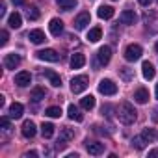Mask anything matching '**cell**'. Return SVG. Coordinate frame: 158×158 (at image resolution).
Returning a JSON list of instances; mask_svg holds the SVG:
<instances>
[{
	"instance_id": "6da1fadb",
	"label": "cell",
	"mask_w": 158,
	"mask_h": 158,
	"mask_svg": "<svg viewBox=\"0 0 158 158\" xmlns=\"http://www.w3.org/2000/svg\"><path fill=\"white\" fill-rule=\"evenodd\" d=\"M115 115H117L119 123H123V125H132V123L136 121V117H138V112L134 110V106H132L130 102L123 101V102L117 106Z\"/></svg>"
},
{
	"instance_id": "7a4b0ae2",
	"label": "cell",
	"mask_w": 158,
	"mask_h": 158,
	"mask_svg": "<svg viewBox=\"0 0 158 158\" xmlns=\"http://www.w3.org/2000/svg\"><path fill=\"white\" fill-rule=\"evenodd\" d=\"M86 88H88V76H86V74L74 76L73 80H71V91H73V93H82Z\"/></svg>"
},
{
	"instance_id": "3957f363",
	"label": "cell",
	"mask_w": 158,
	"mask_h": 158,
	"mask_svg": "<svg viewBox=\"0 0 158 158\" xmlns=\"http://www.w3.org/2000/svg\"><path fill=\"white\" fill-rule=\"evenodd\" d=\"M141 54H143V50H141V47L139 45H128L127 48H125V60L127 61H136V60H139L141 58Z\"/></svg>"
},
{
	"instance_id": "277c9868",
	"label": "cell",
	"mask_w": 158,
	"mask_h": 158,
	"mask_svg": "<svg viewBox=\"0 0 158 158\" xmlns=\"http://www.w3.org/2000/svg\"><path fill=\"white\" fill-rule=\"evenodd\" d=\"M99 91L102 95H115L117 93V84H114V80H110V78H104V80L99 82Z\"/></svg>"
},
{
	"instance_id": "5b68a950",
	"label": "cell",
	"mask_w": 158,
	"mask_h": 158,
	"mask_svg": "<svg viewBox=\"0 0 158 158\" xmlns=\"http://www.w3.org/2000/svg\"><path fill=\"white\" fill-rule=\"evenodd\" d=\"M37 58H39V60H43V61H52V63L60 61V54H58L54 48H45V50H39V52H37Z\"/></svg>"
},
{
	"instance_id": "8992f818",
	"label": "cell",
	"mask_w": 158,
	"mask_h": 158,
	"mask_svg": "<svg viewBox=\"0 0 158 158\" xmlns=\"http://www.w3.org/2000/svg\"><path fill=\"white\" fill-rule=\"evenodd\" d=\"M97 60H99V63H101V65L110 63V60H112V48H110L108 45L101 47V48H99V52H97Z\"/></svg>"
},
{
	"instance_id": "52a82bcc",
	"label": "cell",
	"mask_w": 158,
	"mask_h": 158,
	"mask_svg": "<svg viewBox=\"0 0 158 158\" xmlns=\"http://www.w3.org/2000/svg\"><path fill=\"white\" fill-rule=\"evenodd\" d=\"M30 82H32V74L28 71H21L15 74V84L19 88H26V86H30Z\"/></svg>"
},
{
	"instance_id": "ba28073f",
	"label": "cell",
	"mask_w": 158,
	"mask_h": 158,
	"mask_svg": "<svg viewBox=\"0 0 158 158\" xmlns=\"http://www.w3.org/2000/svg\"><path fill=\"white\" fill-rule=\"evenodd\" d=\"M89 23H91V15H89L88 11H82L80 15L74 19V28H76V30H84Z\"/></svg>"
},
{
	"instance_id": "9c48e42d",
	"label": "cell",
	"mask_w": 158,
	"mask_h": 158,
	"mask_svg": "<svg viewBox=\"0 0 158 158\" xmlns=\"http://www.w3.org/2000/svg\"><path fill=\"white\" fill-rule=\"evenodd\" d=\"M19 65H21V56L19 54H15V52L6 54V58H4V67L6 69H17Z\"/></svg>"
},
{
	"instance_id": "30bf717a",
	"label": "cell",
	"mask_w": 158,
	"mask_h": 158,
	"mask_svg": "<svg viewBox=\"0 0 158 158\" xmlns=\"http://www.w3.org/2000/svg\"><path fill=\"white\" fill-rule=\"evenodd\" d=\"M86 149H88L89 154L99 156V154L104 152V143H101V141H86Z\"/></svg>"
},
{
	"instance_id": "8fae6325",
	"label": "cell",
	"mask_w": 158,
	"mask_h": 158,
	"mask_svg": "<svg viewBox=\"0 0 158 158\" xmlns=\"http://www.w3.org/2000/svg\"><path fill=\"white\" fill-rule=\"evenodd\" d=\"M21 132H23V136H24V138H28V139H30V138H34V136H35L37 128H35L34 121H30V119H28V121H24V123H23V128H21Z\"/></svg>"
},
{
	"instance_id": "7c38bea8",
	"label": "cell",
	"mask_w": 158,
	"mask_h": 158,
	"mask_svg": "<svg viewBox=\"0 0 158 158\" xmlns=\"http://www.w3.org/2000/svg\"><path fill=\"white\" fill-rule=\"evenodd\" d=\"M43 74H45V78H47V80H48L54 88H60V86H61V78H60V74H58V73H54L52 69H45V73H43Z\"/></svg>"
},
{
	"instance_id": "4fadbf2b",
	"label": "cell",
	"mask_w": 158,
	"mask_h": 158,
	"mask_svg": "<svg viewBox=\"0 0 158 158\" xmlns=\"http://www.w3.org/2000/svg\"><path fill=\"white\" fill-rule=\"evenodd\" d=\"M119 21H121L123 24H128V26H130V24H134V23L138 21V15H136L132 10H125V11L119 15Z\"/></svg>"
},
{
	"instance_id": "5bb4252c",
	"label": "cell",
	"mask_w": 158,
	"mask_h": 158,
	"mask_svg": "<svg viewBox=\"0 0 158 158\" xmlns=\"http://www.w3.org/2000/svg\"><path fill=\"white\" fill-rule=\"evenodd\" d=\"M28 39H30L34 45H41V43H45V41H47V37H45L43 30H30V32H28Z\"/></svg>"
},
{
	"instance_id": "9a60e30c",
	"label": "cell",
	"mask_w": 158,
	"mask_h": 158,
	"mask_svg": "<svg viewBox=\"0 0 158 158\" xmlns=\"http://www.w3.org/2000/svg\"><path fill=\"white\" fill-rule=\"evenodd\" d=\"M84 65H86V56L82 52H76L71 56V67L73 69H82Z\"/></svg>"
},
{
	"instance_id": "2e32d148",
	"label": "cell",
	"mask_w": 158,
	"mask_h": 158,
	"mask_svg": "<svg viewBox=\"0 0 158 158\" xmlns=\"http://www.w3.org/2000/svg\"><path fill=\"white\" fill-rule=\"evenodd\" d=\"M48 30H50L52 35H60V34L63 32V21H61V19H52V21L48 23Z\"/></svg>"
},
{
	"instance_id": "e0dca14e",
	"label": "cell",
	"mask_w": 158,
	"mask_h": 158,
	"mask_svg": "<svg viewBox=\"0 0 158 158\" xmlns=\"http://www.w3.org/2000/svg\"><path fill=\"white\" fill-rule=\"evenodd\" d=\"M23 112H24V106L21 102H13L10 106V117L11 119H21L23 117Z\"/></svg>"
},
{
	"instance_id": "ac0fdd59",
	"label": "cell",
	"mask_w": 158,
	"mask_h": 158,
	"mask_svg": "<svg viewBox=\"0 0 158 158\" xmlns=\"http://www.w3.org/2000/svg\"><path fill=\"white\" fill-rule=\"evenodd\" d=\"M141 71H143V78H145V80H152V78H154V74H156V71H154L152 63H149V61H143V65H141Z\"/></svg>"
},
{
	"instance_id": "d6986e66",
	"label": "cell",
	"mask_w": 158,
	"mask_h": 158,
	"mask_svg": "<svg viewBox=\"0 0 158 158\" xmlns=\"http://www.w3.org/2000/svg\"><path fill=\"white\" fill-rule=\"evenodd\" d=\"M67 114H69V119H73V121H78V123H80V121L84 119V115L80 114L78 106H74V104H69V108H67Z\"/></svg>"
},
{
	"instance_id": "ffe728a7",
	"label": "cell",
	"mask_w": 158,
	"mask_h": 158,
	"mask_svg": "<svg viewBox=\"0 0 158 158\" xmlns=\"http://www.w3.org/2000/svg\"><path fill=\"white\" fill-rule=\"evenodd\" d=\"M134 101L139 102V104H145V102L149 101V91H147L145 88H139V89L134 93Z\"/></svg>"
},
{
	"instance_id": "44dd1931",
	"label": "cell",
	"mask_w": 158,
	"mask_h": 158,
	"mask_svg": "<svg viewBox=\"0 0 158 158\" xmlns=\"http://www.w3.org/2000/svg\"><path fill=\"white\" fill-rule=\"evenodd\" d=\"M114 13H115V11H114V8H112V6H101V8H99V11H97V15H99L101 19H112V17H114Z\"/></svg>"
},
{
	"instance_id": "7402d4cb",
	"label": "cell",
	"mask_w": 158,
	"mask_h": 158,
	"mask_svg": "<svg viewBox=\"0 0 158 158\" xmlns=\"http://www.w3.org/2000/svg\"><path fill=\"white\" fill-rule=\"evenodd\" d=\"M74 138V130L73 128H69V127H63L61 130H60V141H71Z\"/></svg>"
},
{
	"instance_id": "603a6c76",
	"label": "cell",
	"mask_w": 158,
	"mask_h": 158,
	"mask_svg": "<svg viewBox=\"0 0 158 158\" xmlns=\"http://www.w3.org/2000/svg\"><path fill=\"white\" fill-rule=\"evenodd\" d=\"M45 95H47V91H45L43 88H34L32 93H30V99H32L34 102H39V101L45 99Z\"/></svg>"
},
{
	"instance_id": "cb8c5ba5",
	"label": "cell",
	"mask_w": 158,
	"mask_h": 158,
	"mask_svg": "<svg viewBox=\"0 0 158 158\" xmlns=\"http://www.w3.org/2000/svg\"><path fill=\"white\" fill-rule=\"evenodd\" d=\"M41 134H43L45 139H50L54 136V125L52 123H43L41 125Z\"/></svg>"
},
{
	"instance_id": "d4e9b609",
	"label": "cell",
	"mask_w": 158,
	"mask_h": 158,
	"mask_svg": "<svg viewBox=\"0 0 158 158\" xmlns=\"http://www.w3.org/2000/svg\"><path fill=\"white\" fill-rule=\"evenodd\" d=\"M147 143H149V139H147L143 134H139V136H134V138H132V145H134L136 149H139V151H141V149H145V145H147Z\"/></svg>"
},
{
	"instance_id": "484cf974",
	"label": "cell",
	"mask_w": 158,
	"mask_h": 158,
	"mask_svg": "<svg viewBox=\"0 0 158 158\" xmlns=\"http://www.w3.org/2000/svg\"><path fill=\"white\" fill-rule=\"evenodd\" d=\"M8 24L11 26V28H21V24H23V19H21V15L15 11V13H11L10 17H8Z\"/></svg>"
},
{
	"instance_id": "4316f807",
	"label": "cell",
	"mask_w": 158,
	"mask_h": 158,
	"mask_svg": "<svg viewBox=\"0 0 158 158\" xmlns=\"http://www.w3.org/2000/svg\"><path fill=\"white\" fill-rule=\"evenodd\" d=\"M102 37V30L97 26V28H91L89 32H88V39H89V43H97L99 39Z\"/></svg>"
},
{
	"instance_id": "83f0119b",
	"label": "cell",
	"mask_w": 158,
	"mask_h": 158,
	"mask_svg": "<svg viewBox=\"0 0 158 158\" xmlns=\"http://www.w3.org/2000/svg\"><path fill=\"white\" fill-rule=\"evenodd\" d=\"M119 74H121V78H123L125 82L134 80V71H132L130 67H121V69H119Z\"/></svg>"
},
{
	"instance_id": "f1b7e54d",
	"label": "cell",
	"mask_w": 158,
	"mask_h": 158,
	"mask_svg": "<svg viewBox=\"0 0 158 158\" xmlns=\"http://www.w3.org/2000/svg\"><path fill=\"white\" fill-rule=\"evenodd\" d=\"M80 106H82L84 110H93V108H95V97H93V95L84 97V99L80 101Z\"/></svg>"
},
{
	"instance_id": "f546056e",
	"label": "cell",
	"mask_w": 158,
	"mask_h": 158,
	"mask_svg": "<svg viewBox=\"0 0 158 158\" xmlns=\"http://www.w3.org/2000/svg\"><path fill=\"white\" fill-rule=\"evenodd\" d=\"M56 4H58L61 10L69 11V10H73V8L78 4V0H56Z\"/></svg>"
},
{
	"instance_id": "4dcf8cb0",
	"label": "cell",
	"mask_w": 158,
	"mask_h": 158,
	"mask_svg": "<svg viewBox=\"0 0 158 158\" xmlns=\"http://www.w3.org/2000/svg\"><path fill=\"white\" fill-rule=\"evenodd\" d=\"M0 127H2V132H4L6 136L11 134V123H10L8 117H2V119H0Z\"/></svg>"
},
{
	"instance_id": "1f68e13d",
	"label": "cell",
	"mask_w": 158,
	"mask_h": 158,
	"mask_svg": "<svg viewBox=\"0 0 158 158\" xmlns=\"http://www.w3.org/2000/svg\"><path fill=\"white\" fill-rule=\"evenodd\" d=\"M26 17H28L30 21H37V19H39V10H37L35 6H30V8L26 10Z\"/></svg>"
},
{
	"instance_id": "d6a6232c",
	"label": "cell",
	"mask_w": 158,
	"mask_h": 158,
	"mask_svg": "<svg viewBox=\"0 0 158 158\" xmlns=\"http://www.w3.org/2000/svg\"><path fill=\"white\" fill-rule=\"evenodd\" d=\"M63 112H61V108L60 106H50V108H47V112H45V115H48V117H60Z\"/></svg>"
},
{
	"instance_id": "836d02e7",
	"label": "cell",
	"mask_w": 158,
	"mask_h": 158,
	"mask_svg": "<svg viewBox=\"0 0 158 158\" xmlns=\"http://www.w3.org/2000/svg\"><path fill=\"white\" fill-rule=\"evenodd\" d=\"M8 39H10V34L6 32V30H2V32H0V45H8Z\"/></svg>"
},
{
	"instance_id": "e575fe53",
	"label": "cell",
	"mask_w": 158,
	"mask_h": 158,
	"mask_svg": "<svg viewBox=\"0 0 158 158\" xmlns=\"http://www.w3.org/2000/svg\"><path fill=\"white\" fill-rule=\"evenodd\" d=\"M141 134H143V136H145V138L149 139V143H151V141L154 139V130H152V128H145V130H143Z\"/></svg>"
},
{
	"instance_id": "d590c367",
	"label": "cell",
	"mask_w": 158,
	"mask_h": 158,
	"mask_svg": "<svg viewBox=\"0 0 158 158\" xmlns=\"http://www.w3.org/2000/svg\"><path fill=\"white\" fill-rule=\"evenodd\" d=\"M6 15V2L2 0V2H0V17H4Z\"/></svg>"
},
{
	"instance_id": "8d00e7d4",
	"label": "cell",
	"mask_w": 158,
	"mask_h": 158,
	"mask_svg": "<svg viewBox=\"0 0 158 158\" xmlns=\"http://www.w3.org/2000/svg\"><path fill=\"white\" fill-rule=\"evenodd\" d=\"M151 119H152L154 123H158V106H156V108L152 110V115H151Z\"/></svg>"
},
{
	"instance_id": "74e56055",
	"label": "cell",
	"mask_w": 158,
	"mask_h": 158,
	"mask_svg": "<svg viewBox=\"0 0 158 158\" xmlns=\"http://www.w3.org/2000/svg\"><path fill=\"white\" fill-rule=\"evenodd\" d=\"M34 156H37V152H35V151H30V152H24V158H34Z\"/></svg>"
},
{
	"instance_id": "f35d334b",
	"label": "cell",
	"mask_w": 158,
	"mask_h": 158,
	"mask_svg": "<svg viewBox=\"0 0 158 158\" xmlns=\"http://www.w3.org/2000/svg\"><path fill=\"white\" fill-rule=\"evenodd\" d=\"M158 156V149H152L151 152H149V158H156Z\"/></svg>"
},
{
	"instance_id": "ab89813d",
	"label": "cell",
	"mask_w": 158,
	"mask_h": 158,
	"mask_svg": "<svg viewBox=\"0 0 158 158\" xmlns=\"http://www.w3.org/2000/svg\"><path fill=\"white\" fill-rule=\"evenodd\" d=\"M11 2H13L15 6H23V4H26V0H11Z\"/></svg>"
},
{
	"instance_id": "60d3db41",
	"label": "cell",
	"mask_w": 158,
	"mask_h": 158,
	"mask_svg": "<svg viewBox=\"0 0 158 158\" xmlns=\"http://www.w3.org/2000/svg\"><path fill=\"white\" fill-rule=\"evenodd\" d=\"M138 2H139V4H141V6H149V4H151V2H152V0H138Z\"/></svg>"
},
{
	"instance_id": "b9f144b4",
	"label": "cell",
	"mask_w": 158,
	"mask_h": 158,
	"mask_svg": "<svg viewBox=\"0 0 158 158\" xmlns=\"http://www.w3.org/2000/svg\"><path fill=\"white\" fill-rule=\"evenodd\" d=\"M154 50H156V52H158V41H156V45H154Z\"/></svg>"
},
{
	"instance_id": "7bdbcfd3",
	"label": "cell",
	"mask_w": 158,
	"mask_h": 158,
	"mask_svg": "<svg viewBox=\"0 0 158 158\" xmlns=\"http://www.w3.org/2000/svg\"><path fill=\"white\" fill-rule=\"evenodd\" d=\"M156 99H158V84H156Z\"/></svg>"
}]
</instances>
